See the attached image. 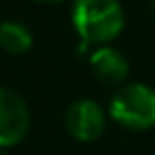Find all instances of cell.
<instances>
[{
  "instance_id": "9c48e42d",
  "label": "cell",
  "mask_w": 155,
  "mask_h": 155,
  "mask_svg": "<svg viewBox=\"0 0 155 155\" xmlns=\"http://www.w3.org/2000/svg\"><path fill=\"white\" fill-rule=\"evenodd\" d=\"M0 155H7V153H5V151H2V149H0Z\"/></svg>"
},
{
  "instance_id": "ba28073f",
  "label": "cell",
  "mask_w": 155,
  "mask_h": 155,
  "mask_svg": "<svg viewBox=\"0 0 155 155\" xmlns=\"http://www.w3.org/2000/svg\"><path fill=\"white\" fill-rule=\"evenodd\" d=\"M151 9H153V13H155V0H151Z\"/></svg>"
},
{
  "instance_id": "52a82bcc",
  "label": "cell",
  "mask_w": 155,
  "mask_h": 155,
  "mask_svg": "<svg viewBox=\"0 0 155 155\" xmlns=\"http://www.w3.org/2000/svg\"><path fill=\"white\" fill-rule=\"evenodd\" d=\"M32 2H38V5H58L62 0H32Z\"/></svg>"
},
{
  "instance_id": "277c9868",
  "label": "cell",
  "mask_w": 155,
  "mask_h": 155,
  "mask_svg": "<svg viewBox=\"0 0 155 155\" xmlns=\"http://www.w3.org/2000/svg\"><path fill=\"white\" fill-rule=\"evenodd\" d=\"M64 123L72 138L81 142H91L102 136L106 127V113L96 100L83 98L68 106L64 115Z\"/></svg>"
},
{
  "instance_id": "8992f818",
  "label": "cell",
  "mask_w": 155,
  "mask_h": 155,
  "mask_svg": "<svg viewBox=\"0 0 155 155\" xmlns=\"http://www.w3.org/2000/svg\"><path fill=\"white\" fill-rule=\"evenodd\" d=\"M32 47V32L21 21L0 24V49L9 55H24Z\"/></svg>"
},
{
  "instance_id": "6da1fadb",
  "label": "cell",
  "mask_w": 155,
  "mask_h": 155,
  "mask_svg": "<svg viewBox=\"0 0 155 155\" xmlns=\"http://www.w3.org/2000/svg\"><path fill=\"white\" fill-rule=\"evenodd\" d=\"M70 17L85 45H108L125 28V13L119 0H74Z\"/></svg>"
},
{
  "instance_id": "7a4b0ae2",
  "label": "cell",
  "mask_w": 155,
  "mask_h": 155,
  "mask_svg": "<svg viewBox=\"0 0 155 155\" xmlns=\"http://www.w3.org/2000/svg\"><path fill=\"white\" fill-rule=\"evenodd\" d=\"M108 115L132 132L155 127V89L144 83H123L110 98Z\"/></svg>"
},
{
  "instance_id": "3957f363",
  "label": "cell",
  "mask_w": 155,
  "mask_h": 155,
  "mask_svg": "<svg viewBox=\"0 0 155 155\" xmlns=\"http://www.w3.org/2000/svg\"><path fill=\"white\" fill-rule=\"evenodd\" d=\"M28 132L30 108L26 100L9 87H0V149L19 144Z\"/></svg>"
},
{
  "instance_id": "5b68a950",
  "label": "cell",
  "mask_w": 155,
  "mask_h": 155,
  "mask_svg": "<svg viewBox=\"0 0 155 155\" xmlns=\"http://www.w3.org/2000/svg\"><path fill=\"white\" fill-rule=\"evenodd\" d=\"M89 66L94 77L102 83V85H113V87H121L130 74V62L127 58L108 45L98 47L91 55H89Z\"/></svg>"
}]
</instances>
